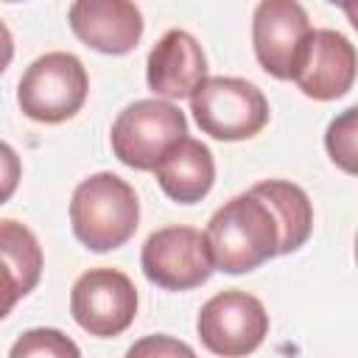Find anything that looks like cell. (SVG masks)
Segmentation results:
<instances>
[{
    "label": "cell",
    "mask_w": 358,
    "mask_h": 358,
    "mask_svg": "<svg viewBox=\"0 0 358 358\" xmlns=\"http://www.w3.org/2000/svg\"><path fill=\"white\" fill-rule=\"evenodd\" d=\"M213 266L224 274H246L280 255V227L268 204L252 190L224 201L204 229Z\"/></svg>",
    "instance_id": "obj_1"
},
{
    "label": "cell",
    "mask_w": 358,
    "mask_h": 358,
    "mask_svg": "<svg viewBox=\"0 0 358 358\" xmlns=\"http://www.w3.org/2000/svg\"><path fill=\"white\" fill-rule=\"evenodd\" d=\"M137 224L140 199L117 173H92L73 190L70 227L90 252H112L123 246L137 232Z\"/></svg>",
    "instance_id": "obj_2"
},
{
    "label": "cell",
    "mask_w": 358,
    "mask_h": 358,
    "mask_svg": "<svg viewBox=\"0 0 358 358\" xmlns=\"http://www.w3.org/2000/svg\"><path fill=\"white\" fill-rule=\"evenodd\" d=\"M190 112L199 129L215 140H249L268 123L263 90L235 76H207L190 95Z\"/></svg>",
    "instance_id": "obj_3"
},
{
    "label": "cell",
    "mask_w": 358,
    "mask_h": 358,
    "mask_svg": "<svg viewBox=\"0 0 358 358\" xmlns=\"http://www.w3.org/2000/svg\"><path fill=\"white\" fill-rule=\"evenodd\" d=\"M90 78L78 56L50 50L31 62L17 84V103L36 123H64L76 117L87 101Z\"/></svg>",
    "instance_id": "obj_4"
},
{
    "label": "cell",
    "mask_w": 358,
    "mask_h": 358,
    "mask_svg": "<svg viewBox=\"0 0 358 358\" xmlns=\"http://www.w3.org/2000/svg\"><path fill=\"white\" fill-rule=\"evenodd\" d=\"M187 137V117L179 106L159 98L129 103L112 123L109 143L115 157L134 171H154L165 151Z\"/></svg>",
    "instance_id": "obj_5"
},
{
    "label": "cell",
    "mask_w": 358,
    "mask_h": 358,
    "mask_svg": "<svg viewBox=\"0 0 358 358\" xmlns=\"http://www.w3.org/2000/svg\"><path fill=\"white\" fill-rule=\"evenodd\" d=\"M196 333L210 352L221 358H243L268 336V313L263 302L246 291H221L201 305Z\"/></svg>",
    "instance_id": "obj_6"
},
{
    "label": "cell",
    "mask_w": 358,
    "mask_h": 358,
    "mask_svg": "<svg viewBox=\"0 0 358 358\" xmlns=\"http://www.w3.org/2000/svg\"><path fill=\"white\" fill-rule=\"evenodd\" d=\"M140 266L148 282L165 291H190L204 285L215 266L204 232L193 227H162L148 235L140 252Z\"/></svg>",
    "instance_id": "obj_7"
},
{
    "label": "cell",
    "mask_w": 358,
    "mask_h": 358,
    "mask_svg": "<svg viewBox=\"0 0 358 358\" xmlns=\"http://www.w3.org/2000/svg\"><path fill=\"white\" fill-rule=\"evenodd\" d=\"M70 313L90 336H120L137 316V288L117 268H90L73 282Z\"/></svg>",
    "instance_id": "obj_8"
},
{
    "label": "cell",
    "mask_w": 358,
    "mask_h": 358,
    "mask_svg": "<svg viewBox=\"0 0 358 358\" xmlns=\"http://www.w3.org/2000/svg\"><path fill=\"white\" fill-rule=\"evenodd\" d=\"M310 34L308 11L296 0H263L252 14L255 56L260 67L280 81H294Z\"/></svg>",
    "instance_id": "obj_9"
},
{
    "label": "cell",
    "mask_w": 358,
    "mask_h": 358,
    "mask_svg": "<svg viewBox=\"0 0 358 358\" xmlns=\"http://www.w3.org/2000/svg\"><path fill=\"white\" fill-rule=\"evenodd\" d=\"M355 64V45L333 28H319L305 45L294 81L313 101H336L352 90Z\"/></svg>",
    "instance_id": "obj_10"
},
{
    "label": "cell",
    "mask_w": 358,
    "mask_h": 358,
    "mask_svg": "<svg viewBox=\"0 0 358 358\" xmlns=\"http://www.w3.org/2000/svg\"><path fill=\"white\" fill-rule=\"evenodd\" d=\"M67 20L87 48L109 56L134 50L143 36V14L129 0H76Z\"/></svg>",
    "instance_id": "obj_11"
},
{
    "label": "cell",
    "mask_w": 358,
    "mask_h": 358,
    "mask_svg": "<svg viewBox=\"0 0 358 358\" xmlns=\"http://www.w3.org/2000/svg\"><path fill=\"white\" fill-rule=\"evenodd\" d=\"M204 78L207 59L196 36L182 28L165 31L145 62V81L154 90V95L165 101H182L190 98Z\"/></svg>",
    "instance_id": "obj_12"
},
{
    "label": "cell",
    "mask_w": 358,
    "mask_h": 358,
    "mask_svg": "<svg viewBox=\"0 0 358 358\" xmlns=\"http://www.w3.org/2000/svg\"><path fill=\"white\" fill-rule=\"evenodd\" d=\"M42 246L36 235L11 218L0 221V319H6L14 305L28 296L42 277Z\"/></svg>",
    "instance_id": "obj_13"
},
{
    "label": "cell",
    "mask_w": 358,
    "mask_h": 358,
    "mask_svg": "<svg viewBox=\"0 0 358 358\" xmlns=\"http://www.w3.org/2000/svg\"><path fill=\"white\" fill-rule=\"evenodd\" d=\"M162 193L179 204L201 201L215 182V162L210 148L196 137H182L173 143L154 168Z\"/></svg>",
    "instance_id": "obj_14"
},
{
    "label": "cell",
    "mask_w": 358,
    "mask_h": 358,
    "mask_svg": "<svg viewBox=\"0 0 358 358\" xmlns=\"http://www.w3.org/2000/svg\"><path fill=\"white\" fill-rule=\"evenodd\" d=\"M255 196H260L268 210L277 218L280 227V255H291L305 246V241L313 232V207L308 193L285 179H266L249 187Z\"/></svg>",
    "instance_id": "obj_15"
},
{
    "label": "cell",
    "mask_w": 358,
    "mask_h": 358,
    "mask_svg": "<svg viewBox=\"0 0 358 358\" xmlns=\"http://www.w3.org/2000/svg\"><path fill=\"white\" fill-rule=\"evenodd\" d=\"M8 358H81V350L56 327H31L11 344Z\"/></svg>",
    "instance_id": "obj_16"
},
{
    "label": "cell",
    "mask_w": 358,
    "mask_h": 358,
    "mask_svg": "<svg viewBox=\"0 0 358 358\" xmlns=\"http://www.w3.org/2000/svg\"><path fill=\"white\" fill-rule=\"evenodd\" d=\"M358 109L350 106L344 109L330 126H327V134H324V145H327V154L330 159L347 171V173H355V134H358Z\"/></svg>",
    "instance_id": "obj_17"
},
{
    "label": "cell",
    "mask_w": 358,
    "mask_h": 358,
    "mask_svg": "<svg viewBox=\"0 0 358 358\" xmlns=\"http://www.w3.org/2000/svg\"><path fill=\"white\" fill-rule=\"evenodd\" d=\"M126 358H199V355L193 352L190 344L173 336H165V333H154V336L137 338L126 350Z\"/></svg>",
    "instance_id": "obj_18"
},
{
    "label": "cell",
    "mask_w": 358,
    "mask_h": 358,
    "mask_svg": "<svg viewBox=\"0 0 358 358\" xmlns=\"http://www.w3.org/2000/svg\"><path fill=\"white\" fill-rule=\"evenodd\" d=\"M20 179H22V162L17 151L0 140V204H6L14 196Z\"/></svg>",
    "instance_id": "obj_19"
},
{
    "label": "cell",
    "mask_w": 358,
    "mask_h": 358,
    "mask_svg": "<svg viewBox=\"0 0 358 358\" xmlns=\"http://www.w3.org/2000/svg\"><path fill=\"white\" fill-rule=\"evenodd\" d=\"M11 59H14V36H11L8 25L0 20V73H6Z\"/></svg>",
    "instance_id": "obj_20"
}]
</instances>
